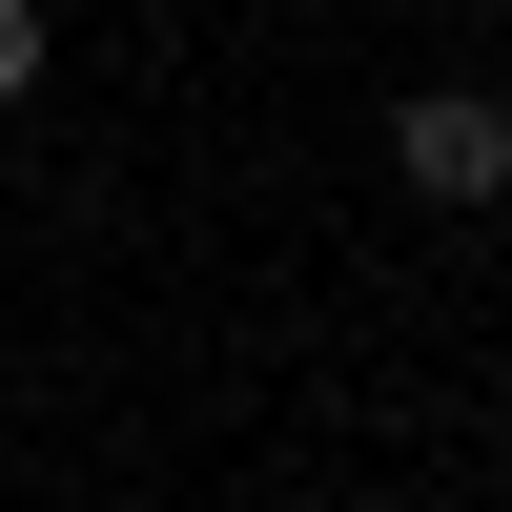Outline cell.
<instances>
[{
  "label": "cell",
  "instance_id": "obj_1",
  "mask_svg": "<svg viewBox=\"0 0 512 512\" xmlns=\"http://www.w3.org/2000/svg\"><path fill=\"white\" fill-rule=\"evenodd\" d=\"M390 164H410V205H512V103H472V82H431V103L390 123Z\"/></svg>",
  "mask_w": 512,
  "mask_h": 512
},
{
  "label": "cell",
  "instance_id": "obj_2",
  "mask_svg": "<svg viewBox=\"0 0 512 512\" xmlns=\"http://www.w3.org/2000/svg\"><path fill=\"white\" fill-rule=\"evenodd\" d=\"M21 82H41V21H21V0H0V103H21Z\"/></svg>",
  "mask_w": 512,
  "mask_h": 512
}]
</instances>
